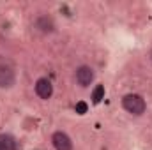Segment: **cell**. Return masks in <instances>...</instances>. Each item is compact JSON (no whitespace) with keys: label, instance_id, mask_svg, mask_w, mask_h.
Returning <instances> with one entry per match:
<instances>
[{"label":"cell","instance_id":"1","mask_svg":"<svg viewBox=\"0 0 152 150\" xmlns=\"http://www.w3.org/2000/svg\"><path fill=\"white\" fill-rule=\"evenodd\" d=\"M122 106H124L126 111H129L131 115H142V113L145 111V108H147L145 99L142 95H138V94H127V95H124Z\"/></svg>","mask_w":152,"mask_h":150},{"label":"cell","instance_id":"2","mask_svg":"<svg viewBox=\"0 0 152 150\" xmlns=\"http://www.w3.org/2000/svg\"><path fill=\"white\" fill-rule=\"evenodd\" d=\"M51 143H53L55 150H73V141H71V138H69L66 133H62V131L53 133Z\"/></svg>","mask_w":152,"mask_h":150},{"label":"cell","instance_id":"3","mask_svg":"<svg viewBox=\"0 0 152 150\" xmlns=\"http://www.w3.org/2000/svg\"><path fill=\"white\" fill-rule=\"evenodd\" d=\"M36 94H37L41 99H50L51 94H53V85L50 79L46 78H39L36 81Z\"/></svg>","mask_w":152,"mask_h":150},{"label":"cell","instance_id":"4","mask_svg":"<svg viewBox=\"0 0 152 150\" xmlns=\"http://www.w3.org/2000/svg\"><path fill=\"white\" fill-rule=\"evenodd\" d=\"M76 81L80 83V87H88L94 81V71L88 66H81L76 71Z\"/></svg>","mask_w":152,"mask_h":150},{"label":"cell","instance_id":"5","mask_svg":"<svg viewBox=\"0 0 152 150\" xmlns=\"http://www.w3.org/2000/svg\"><path fill=\"white\" fill-rule=\"evenodd\" d=\"M16 81L14 71L9 67H0V88H11Z\"/></svg>","mask_w":152,"mask_h":150},{"label":"cell","instance_id":"6","mask_svg":"<svg viewBox=\"0 0 152 150\" xmlns=\"http://www.w3.org/2000/svg\"><path fill=\"white\" fill-rule=\"evenodd\" d=\"M36 27H37L41 32H51L53 30V21L48 16H39L37 21H36Z\"/></svg>","mask_w":152,"mask_h":150},{"label":"cell","instance_id":"7","mask_svg":"<svg viewBox=\"0 0 152 150\" xmlns=\"http://www.w3.org/2000/svg\"><path fill=\"white\" fill-rule=\"evenodd\" d=\"M101 95H103V87H97L96 92H94V101H96V103L101 101Z\"/></svg>","mask_w":152,"mask_h":150},{"label":"cell","instance_id":"8","mask_svg":"<svg viewBox=\"0 0 152 150\" xmlns=\"http://www.w3.org/2000/svg\"><path fill=\"white\" fill-rule=\"evenodd\" d=\"M85 108H87V106H85L83 103H80V104H78V110H80V111H81V113L85 111Z\"/></svg>","mask_w":152,"mask_h":150},{"label":"cell","instance_id":"9","mask_svg":"<svg viewBox=\"0 0 152 150\" xmlns=\"http://www.w3.org/2000/svg\"><path fill=\"white\" fill-rule=\"evenodd\" d=\"M151 57H152V53H151Z\"/></svg>","mask_w":152,"mask_h":150}]
</instances>
